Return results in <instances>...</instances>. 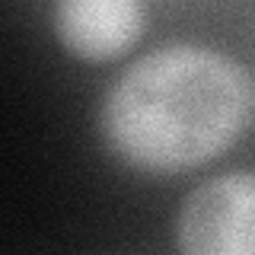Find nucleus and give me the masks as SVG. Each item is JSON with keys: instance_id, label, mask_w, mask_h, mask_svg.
<instances>
[{"instance_id": "nucleus-1", "label": "nucleus", "mask_w": 255, "mask_h": 255, "mask_svg": "<svg viewBox=\"0 0 255 255\" xmlns=\"http://www.w3.org/2000/svg\"><path fill=\"white\" fill-rule=\"evenodd\" d=\"M255 86L243 64L201 45L143 54L112 83L99 128L109 150L140 172H185L246 131Z\"/></svg>"}, {"instance_id": "nucleus-2", "label": "nucleus", "mask_w": 255, "mask_h": 255, "mask_svg": "<svg viewBox=\"0 0 255 255\" xmlns=\"http://www.w3.org/2000/svg\"><path fill=\"white\" fill-rule=\"evenodd\" d=\"M175 246L188 255H255V175L227 172L198 185L175 217Z\"/></svg>"}, {"instance_id": "nucleus-3", "label": "nucleus", "mask_w": 255, "mask_h": 255, "mask_svg": "<svg viewBox=\"0 0 255 255\" xmlns=\"http://www.w3.org/2000/svg\"><path fill=\"white\" fill-rule=\"evenodd\" d=\"M54 35L80 61H115L143 32L140 0H54Z\"/></svg>"}]
</instances>
